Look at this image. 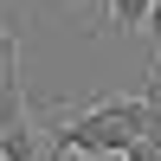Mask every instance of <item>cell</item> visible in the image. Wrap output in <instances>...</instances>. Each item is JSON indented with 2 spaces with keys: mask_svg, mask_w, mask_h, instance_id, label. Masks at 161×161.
<instances>
[{
  "mask_svg": "<svg viewBox=\"0 0 161 161\" xmlns=\"http://www.w3.org/2000/svg\"><path fill=\"white\" fill-rule=\"evenodd\" d=\"M148 7H155V0H110L103 32H142V26H148Z\"/></svg>",
  "mask_w": 161,
  "mask_h": 161,
  "instance_id": "1",
  "label": "cell"
},
{
  "mask_svg": "<svg viewBox=\"0 0 161 161\" xmlns=\"http://www.w3.org/2000/svg\"><path fill=\"white\" fill-rule=\"evenodd\" d=\"M13 77H19V39H13L7 26H0V90H7Z\"/></svg>",
  "mask_w": 161,
  "mask_h": 161,
  "instance_id": "2",
  "label": "cell"
},
{
  "mask_svg": "<svg viewBox=\"0 0 161 161\" xmlns=\"http://www.w3.org/2000/svg\"><path fill=\"white\" fill-rule=\"evenodd\" d=\"M142 32H148V45H155V58H148V71H161V0L148 7V26H142Z\"/></svg>",
  "mask_w": 161,
  "mask_h": 161,
  "instance_id": "3",
  "label": "cell"
},
{
  "mask_svg": "<svg viewBox=\"0 0 161 161\" xmlns=\"http://www.w3.org/2000/svg\"><path fill=\"white\" fill-rule=\"evenodd\" d=\"M97 161H123V155H97Z\"/></svg>",
  "mask_w": 161,
  "mask_h": 161,
  "instance_id": "4",
  "label": "cell"
}]
</instances>
